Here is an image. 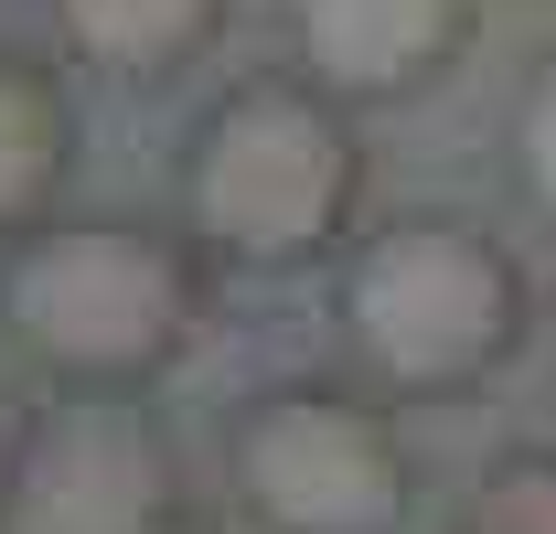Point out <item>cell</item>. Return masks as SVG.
Wrapping results in <instances>:
<instances>
[{"mask_svg":"<svg viewBox=\"0 0 556 534\" xmlns=\"http://www.w3.org/2000/svg\"><path fill=\"white\" fill-rule=\"evenodd\" d=\"M182 203H193V236L247 267L321 257L364 203V139H353L343 97H321L311 75L225 86L193 129Z\"/></svg>","mask_w":556,"mask_h":534,"instance_id":"cell-1","label":"cell"},{"mask_svg":"<svg viewBox=\"0 0 556 534\" xmlns=\"http://www.w3.org/2000/svg\"><path fill=\"white\" fill-rule=\"evenodd\" d=\"M343 342L396 396H460L525 342V267L460 214H396L343 257Z\"/></svg>","mask_w":556,"mask_h":534,"instance_id":"cell-2","label":"cell"},{"mask_svg":"<svg viewBox=\"0 0 556 534\" xmlns=\"http://www.w3.org/2000/svg\"><path fill=\"white\" fill-rule=\"evenodd\" d=\"M204 310V267L182 236L129 225V214H75L33 225L0 257V321L33 342L65 385H139L172 364Z\"/></svg>","mask_w":556,"mask_h":534,"instance_id":"cell-3","label":"cell"},{"mask_svg":"<svg viewBox=\"0 0 556 534\" xmlns=\"http://www.w3.org/2000/svg\"><path fill=\"white\" fill-rule=\"evenodd\" d=\"M182 470L129 385H65L22 417L0 470V534H172Z\"/></svg>","mask_w":556,"mask_h":534,"instance_id":"cell-4","label":"cell"},{"mask_svg":"<svg viewBox=\"0 0 556 534\" xmlns=\"http://www.w3.org/2000/svg\"><path fill=\"white\" fill-rule=\"evenodd\" d=\"M236 492L268 534H396L407 524V438L364 396L278 385L236 417Z\"/></svg>","mask_w":556,"mask_h":534,"instance_id":"cell-5","label":"cell"},{"mask_svg":"<svg viewBox=\"0 0 556 534\" xmlns=\"http://www.w3.org/2000/svg\"><path fill=\"white\" fill-rule=\"evenodd\" d=\"M289 43L321 97H417L471 43V0H289Z\"/></svg>","mask_w":556,"mask_h":534,"instance_id":"cell-6","label":"cell"},{"mask_svg":"<svg viewBox=\"0 0 556 534\" xmlns=\"http://www.w3.org/2000/svg\"><path fill=\"white\" fill-rule=\"evenodd\" d=\"M75 161V118H65V86L22 54H0V225H43V203Z\"/></svg>","mask_w":556,"mask_h":534,"instance_id":"cell-7","label":"cell"},{"mask_svg":"<svg viewBox=\"0 0 556 534\" xmlns=\"http://www.w3.org/2000/svg\"><path fill=\"white\" fill-rule=\"evenodd\" d=\"M54 22L75 54H97L118 75H161L225 22V0H54Z\"/></svg>","mask_w":556,"mask_h":534,"instance_id":"cell-8","label":"cell"},{"mask_svg":"<svg viewBox=\"0 0 556 534\" xmlns=\"http://www.w3.org/2000/svg\"><path fill=\"white\" fill-rule=\"evenodd\" d=\"M460 534H556V449H503L471 481Z\"/></svg>","mask_w":556,"mask_h":534,"instance_id":"cell-9","label":"cell"},{"mask_svg":"<svg viewBox=\"0 0 556 534\" xmlns=\"http://www.w3.org/2000/svg\"><path fill=\"white\" fill-rule=\"evenodd\" d=\"M514 171H525V193L556 214V54L525 75V97H514Z\"/></svg>","mask_w":556,"mask_h":534,"instance_id":"cell-10","label":"cell"},{"mask_svg":"<svg viewBox=\"0 0 556 534\" xmlns=\"http://www.w3.org/2000/svg\"><path fill=\"white\" fill-rule=\"evenodd\" d=\"M546 364H556V300H546Z\"/></svg>","mask_w":556,"mask_h":534,"instance_id":"cell-11","label":"cell"}]
</instances>
